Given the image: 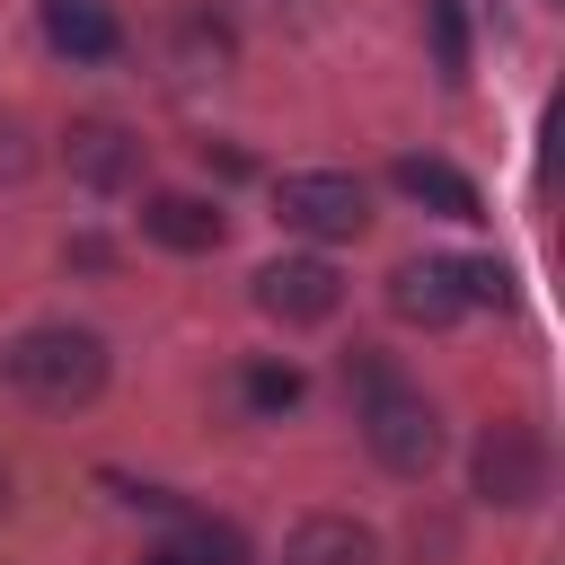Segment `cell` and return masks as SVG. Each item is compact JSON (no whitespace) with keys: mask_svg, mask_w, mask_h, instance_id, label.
<instances>
[{"mask_svg":"<svg viewBox=\"0 0 565 565\" xmlns=\"http://www.w3.org/2000/svg\"><path fill=\"white\" fill-rule=\"evenodd\" d=\"M274 212H282V230H300V238H318V247L371 230V194H362V177H344V168H291V177L274 185Z\"/></svg>","mask_w":565,"mask_h":565,"instance_id":"3957f363","label":"cell"},{"mask_svg":"<svg viewBox=\"0 0 565 565\" xmlns=\"http://www.w3.org/2000/svg\"><path fill=\"white\" fill-rule=\"evenodd\" d=\"M459 291H468V309H503L512 300V274L494 256H459Z\"/></svg>","mask_w":565,"mask_h":565,"instance_id":"9a60e30c","label":"cell"},{"mask_svg":"<svg viewBox=\"0 0 565 565\" xmlns=\"http://www.w3.org/2000/svg\"><path fill=\"white\" fill-rule=\"evenodd\" d=\"M344 388H353V424H362V441H371V459L388 477H424L441 459V415H433V397L397 362H380L371 344H353L344 353Z\"/></svg>","mask_w":565,"mask_h":565,"instance_id":"6da1fadb","label":"cell"},{"mask_svg":"<svg viewBox=\"0 0 565 565\" xmlns=\"http://www.w3.org/2000/svg\"><path fill=\"white\" fill-rule=\"evenodd\" d=\"M424 18H433V62H441V79H468V18H459V0H424Z\"/></svg>","mask_w":565,"mask_h":565,"instance_id":"5bb4252c","label":"cell"},{"mask_svg":"<svg viewBox=\"0 0 565 565\" xmlns=\"http://www.w3.org/2000/svg\"><path fill=\"white\" fill-rule=\"evenodd\" d=\"M256 309L282 318V327H327V318L344 309V274H335L327 256H274V265L256 274Z\"/></svg>","mask_w":565,"mask_h":565,"instance_id":"5b68a950","label":"cell"},{"mask_svg":"<svg viewBox=\"0 0 565 565\" xmlns=\"http://www.w3.org/2000/svg\"><path fill=\"white\" fill-rule=\"evenodd\" d=\"M0 512H9V477H0Z\"/></svg>","mask_w":565,"mask_h":565,"instance_id":"ac0fdd59","label":"cell"},{"mask_svg":"<svg viewBox=\"0 0 565 565\" xmlns=\"http://www.w3.org/2000/svg\"><path fill=\"white\" fill-rule=\"evenodd\" d=\"M388 309H397L406 327H450V318H468L459 256H406V265L388 274Z\"/></svg>","mask_w":565,"mask_h":565,"instance_id":"52a82bcc","label":"cell"},{"mask_svg":"<svg viewBox=\"0 0 565 565\" xmlns=\"http://www.w3.org/2000/svg\"><path fill=\"white\" fill-rule=\"evenodd\" d=\"M282 565H380V539L353 512H309V521H291Z\"/></svg>","mask_w":565,"mask_h":565,"instance_id":"9c48e42d","label":"cell"},{"mask_svg":"<svg viewBox=\"0 0 565 565\" xmlns=\"http://www.w3.org/2000/svg\"><path fill=\"white\" fill-rule=\"evenodd\" d=\"M62 159H71V177H79L88 194H124V185H141V141H132L115 115H79V124L62 132Z\"/></svg>","mask_w":565,"mask_h":565,"instance_id":"8992f818","label":"cell"},{"mask_svg":"<svg viewBox=\"0 0 565 565\" xmlns=\"http://www.w3.org/2000/svg\"><path fill=\"white\" fill-rule=\"evenodd\" d=\"M168 556L177 565H247V539H238V521H212V512L177 503V547Z\"/></svg>","mask_w":565,"mask_h":565,"instance_id":"7c38bea8","label":"cell"},{"mask_svg":"<svg viewBox=\"0 0 565 565\" xmlns=\"http://www.w3.org/2000/svg\"><path fill=\"white\" fill-rule=\"evenodd\" d=\"M477 494H486L494 512H530V503L547 494V441H539V424L503 415V424L477 433Z\"/></svg>","mask_w":565,"mask_h":565,"instance_id":"277c9868","label":"cell"},{"mask_svg":"<svg viewBox=\"0 0 565 565\" xmlns=\"http://www.w3.org/2000/svg\"><path fill=\"white\" fill-rule=\"evenodd\" d=\"M35 26H44V44H53L62 62H106V53L124 44L115 0H35Z\"/></svg>","mask_w":565,"mask_h":565,"instance_id":"ba28073f","label":"cell"},{"mask_svg":"<svg viewBox=\"0 0 565 565\" xmlns=\"http://www.w3.org/2000/svg\"><path fill=\"white\" fill-rule=\"evenodd\" d=\"M388 185L406 194V203H424V212H441V221H477L486 203H477V185L450 168V159H433V150H406L397 168H388Z\"/></svg>","mask_w":565,"mask_h":565,"instance_id":"30bf717a","label":"cell"},{"mask_svg":"<svg viewBox=\"0 0 565 565\" xmlns=\"http://www.w3.org/2000/svg\"><path fill=\"white\" fill-rule=\"evenodd\" d=\"M141 565H177V556H168V547H159V556H141Z\"/></svg>","mask_w":565,"mask_h":565,"instance_id":"e0dca14e","label":"cell"},{"mask_svg":"<svg viewBox=\"0 0 565 565\" xmlns=\"http://www.w3.org/2000/svg\"><path fill=\"white\" fill-rule=\"evenodd\" d=\"M141 230L168 247V256H212L221 247V212L203 194H150L141 203Z\"/></svg>","mask_w":565,"mask_h":565,"instance_id":"8fae6325","label":"cell"},{"mask_svg":"<svg viewBox=\"0 0 565 565\" xmlns=\"http://www.w3.org/2000/svg\"><path fill=\"white\" fill-rule=\"evenodd\" d=\"M238 388H247L256 415H291V406H300V371H291V362H247Z\"/></svg>","mask_w":565,"mask_h":565,"instance_id":"4fadbf2b","label":"cell"},{"mask_svg":"<svg viewBox=\"0 0 565 565\" xmlns=\"http://www.w3.org/2000/svg\"><path fill=\"white\" fill-rule=\"evenodd\" d=\"M0 177H26V150H18V124H0Z\"/></svg>","mask_w":565,"mask_h":565,"instance_id":"2e32d148","label":"cell"},{"mask_svg":"<svg viewBox=\"0 0 565 565\" xmlns=\"http://www.w3.org/2000/svg\"><path fill=\"white\" fill-rule=\"evenodd\" d=\"M0 380L44 406V415H71L106 388V335L97 327H71V318H44V327H18L0 344Z\"/></svg>","mask_w":565,"mask_h":565,"instance_id":"7a4b0ae2","label":"cell"}]
</instances>
